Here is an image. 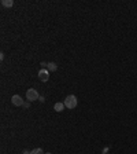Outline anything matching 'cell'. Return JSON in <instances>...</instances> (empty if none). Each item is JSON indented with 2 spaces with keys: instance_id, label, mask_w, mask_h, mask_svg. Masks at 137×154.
I'll return each instance as SVG.
<instances>
[{
  "instance_id": "obj_1",
  "label": "cell",
  "mask_w": 137,
  "mask_h": 154,
  "mask_svg": "<svg viewBox=\"0 0 137 154\" xmlns=\"http://www.w3.org/2000/svg\"><path fill=\"white\" fill-rule=\"evenodd\" d=\"M65 106L66 109H70V110H73V109L77 108V103H78V100H77V96L76 95H68L66 96V99H65Z\"/></svg>"
},
{
  "instance_id": "obj_2",
  "label": "cell",
  "mask_w": 137,
  "mask_h": 154,
  "mask_svg": "<svg viewBox=\"0 0 137 154\" xmlns=\"http://www.w3.org/2000/svg\"><path fill=\"white\" fill-rule=\"evenodd\" d=\"M26 99H28V102H33V100L40 99L38 92L34 90V88H29V90L26 91Z\"/></svg>"
},
{
  "instance_id": "obj_3",
  "label": "cell",
  "mask_w": 137,
  "mask_h": 154,
  "mask_svg": "<svg viewBox=\"0 0 137 154\" xmlns=\"http://www.w3.org/2000/svg\"><path fill=\"white\" fill-rule=\"evenodd\" d=\"M38 78H40L43 83L48 81V78H49V72L47 69H40V72H38Z\"/></svg>"
},
{
  "instance_id": "obj_4",
  "label": "cell",
  "mask_w": 137,
  "mask_h": 154,
  "mask_svg": "<svg viewBox=\"0 0 137 154\" xmlns=\"http://www.w3.org/2000/svg\"><path fill=\"white\" fill-rule=\"evenodd\" d=\"M11 102H13V105L14 106H18V108H21V106H23V99L19 96V95H13V98H11Z\"/></svg>"
},
{
  "instance_id": "obj_5",
  "label": "cell",
  "mask_w": 137,
  "mask_h": 154,
  "mask_svg": "<svg viewBox=\"0 0 137 154\" xmlns=\"http://www.w3.org/2000/svg\"><path fill=\"white\" fill-rule=\"evenodd\" d=\"M65 109H66V106H65V103H63V102H56V103L53 105V110H55V112H58V113L63 112Z\"/></svg>"
},
{
  "instance_id": "obj_6",
  "label": "cell",
  "mask_w": 137,
  "mask_h": 154,
  "mask_svg": "<svg viewBox=\"0 0 137 154\" xmlns=\"http://www.w3.org/2000/svg\"><path fill=\"white\" fill-rule=\"evenodd\" d=\"M47 70H48V72H56V70H58V65H56L55 62H48Z\"/></svg>"
},
{
  "instance_id": "obj_7",
  "label": "cell",
  "mask_w": 137,
  "mask_h": 154,
  "mask_svg": "<svg viewBox=\"0 0 137 154\" xmlns=\"http://www.w3.org/2000/svg\"><path fill=\"white\" fill-rule=\"evenodd\" d=\"M1 6L3 7H7V8H11L14 6V0H1Z\"/></svg>"
},
{
  "instance_id": "obj_8",
  "label": "cell",
  "mask_w": 137,
  "mask_h": 154,
  "mask_svg": "<svg viewBox=\"0 0 137 154\" xmlns=\"http://www.w3.org/2000/svg\"><path fill=\"white\" fill-rule=\"evenodd\" d=\"M30 154H45V153L43 151L41 147H36V149H33V150L30 151Z\"/></svg>"
},
{
  "instance_id": "obj_9",
  "label": "cell",
  "mask_w": 137,
  "mask_h": 154,
  "mask_svg": "<svg viewBox=\"0 0 137 154\" xmlns=\"http://www.w3.org/2000/svg\"><path fill=\"white\" fill-rule=\"evenodd\" d=\"M29 106H30V102H25V103H23V106H22V108L29 109Z\"/></svg>"
},
{
  "instance_id": "obj_10",
  "label": "cell",
  "mask_w": 137,
  "mask_h": 154,
  "mask_svg": "<svg viewBox=\"0 0 137 154\" xmlns=\"http://www.w3.org/2000/svg\"><path fill=\"white\" fill-rule=\"evenodd\" d=\"M22 154H30V151H29V150H23Z\"/></svg>"
},
{
  "instance_id": "obj_11",
  "label": "cell",
  "mask_w": 137,
  "mask_h": 154,
  "mask_svg": "<svg viewBox=\"0 0 137 154\" xmlns=\"http://www.w3.org/2000/svg\"><path fill=\"white\" fill-rule=\"evenodd\" d=\"M45 154H52V153H45Z\"/></svg>"
}]
</instances>
